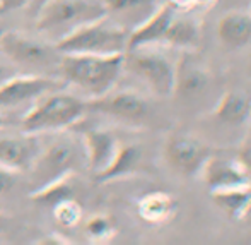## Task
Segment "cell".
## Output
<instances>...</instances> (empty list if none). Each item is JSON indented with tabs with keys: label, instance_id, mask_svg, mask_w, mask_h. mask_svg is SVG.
<instances>
[{
	"label": "cell",
	"instance_id": "6da1fadb",
	"mask_svg": "<svg viewBox=\"0 0 251 245\" xmlns=\"http://www.w3.org/2000/svg\"><path fill=\"white\" fill-rule=\"evenodd\" d=\"M60 76L72 86L98 98L106 94L123 69V53H62L58 60Z\"/></svg>",
	"mask_w": 251,
	"mask_h": 245
},
{
	"label": "cell",
	"instance_id": "7a4b0ae2",
	"mask_svg": "<svg viewBox=\"0 0 251 245\" xmlns=\"http://www.w3.org/2000/svg\"><path fill=\"white\" fill-rule=\"evenodd\" d=\"M106 14L102 0H47L38 12L36 28L58 41L79 28L102 19Z\"/></svg>",
	"mask_w": 251,
	"mask_h": 245
},
{
	"label": "cell",
	"instance_id": "3957f363",
	"mask_svg": "<svg viewBox=\"0 0 251 245\" xmlns=\"http://www.w3.org/2000/svg\"><path fill=\"white\" fill-rule=\"evenodd\" d=\"M87 159L86 144L75 139H58L50 146L40 149L29 168L33 170V182L36 184L38 192L51 187L63 175L77 170Z\"/></svg>",
	"mask_w": 251,
	"mask_h": 245
},
{
	"label": "cell",
	"instance_id": "277c9868",
	"mask_svg": "<svg viewBox=\"0 0 251 245\" xmlns=\"http://www.w3.org/2000/svg\"><path fill=\"white\" fill-rule=\"evenodd\" d=\"M87 112V103L72 94L47 93L24 115L23 130L27 134L56 130L72 125Z\"/></svg>",
	"mask_w": 251,
	"mask_h": 245
},
{
	"label": "cell",
	"instance_id": "5b68a950",
	"mask_svg": "<svg viewBox=\"0 0 251 245\" xmlns=\"http://www.w3.org/2000/svg\"><path fill=\"white\" fill-rule=\"evenodd\" d=\"M125 30L113 24L104 23L102 19L72 31L55 43L60 53H93V55H111L123 53L126 47Z\"/></svg>",
	"mask_w": 251,
	"mask_h": 245
},
{
	"label": "cell",
	"instance_id": "8992f818",
	"mask_svg": "<svg viewBox=\"0 0 251 245\" xmlns=\"http://www.w3.org/2000/svg\"><path fill=\"white\" fill-rule=\"evenodd\" d=\"M0 50L19 65L34 67V69L58 65L60 55H62L56 47L33 38L21 36L17 33H0Z\"/></svg>",
	"mask_w": 251,
	"mask_h": 245
},
{
	"label": "cell",
	"instance_id": "52a82bcc",
	"mask_svg": "<svg viewBox=\"0 0 251 245\" xmlns=\"http://www.w3.org/2000/svg\"><path fill=\"white\" fill-rule=\"evenodd\" d=\"M123 65L146 81L159 94H169L175 86V70L166 57L154 52H133L123 57Z\"/></svg>",
	"mask_w": 251,
	"mask_h": 245
},
{
	"label": "cell",
	"instance_id": "ba28073f",
	"mask_svg": "<svg viewBox=\"0 0 251 245\" xmlns=\"http://www.w3.org/2000/svg\"><path fill=\"white\" fill-rule=\"evenodd\" d=\"M58 86L60 83L48 77H10L0 86V110L34 101L43 94L58 90Z\"/></svg>",
	"mask_w": 251,
	"mask_h": 245
},
{
	"label": "cell",
	"instance_id": "9c48e42d",
	"mask_svg": "<svg viewBox=\"0 0 251 245\" xmlns=\"http://www.w3.org/2000/svg\"><path fill=\"white\" fill-rule=\"evenodd\" d=\"M40 149L41 146L34 134L24 132V136L0 137V166L10 170L29 168Z\"/></svg>",
	"mask_w": 251,
	"mask_h": 245
},
{
	"label": "cell",
	"instance_id": "30bf717a",
	"mask_svg": "<svg viewBox=\"0 0 251 245\" xmlns=\"http://www.w3.org/2000/svg\"><path fill=\"white\" fill-rule=\"evenodd\" d=\"M87 110L101 112L106 115L120 117L126 120L142 119L147 113V105L142 98L132 93H116V94H102L87 103Z\"/></svg>",
	"mask_w": 251,
	"mask_h": 245
},
{
	"label": "cell",
	"instance_id": "8fae6325",
	"mask_svg": "<svg viewBox=\"0 0 251 245\" xmlns=\"http://www.w3.org/2000/svg\"><path fill=\"white\" fill-rule=\"evenodd\" d=\"M168 159L179 172L192 173L200 166L203 158V148L188 137H175L168 144Z\"/></svg>",
	"mask_w": 251,
	"mask_h": 245
},
{
	"label": "cell",
	"instance_id": "7c38bea8",
	"mask_svg": "<svg viewBox=\"0 0 251 245\" xmlns=\"http://www.w3.org/2000/svg\"><path fill=\"white\" fill-rule=\"evenodd\" d=\"M86 151H87V161L96 172H104L109 166V163L115 158V141L109 134L93 130L87 132L86 136Z\"/></svg>",
	"mask_w": 251,
	"mask_h": 245
},
{
	"label": "cell",
	"instance_id": "4fadbf2b",
	"mask_svg": "<svg viewBox=\"0 0 251 245\" xmlns=\"http://www.w3.org/2000/svg\"><path fill=\"white\" fill-rule=\"evenodd\" d=\"M219 38L229 47H243L251 38V17L241 12H231L219 23Z\"/></svg>",
	"mask_w": 251,
	"mask_h": 245
},
{
	"label": "cell",
	"instance_id": "5bb4252c",
	"mask_svg": "<svg viewBox=\"0 0 251 245\" xmlns=\"http://www.w3.org/2000/svg\"><path fill=\"white\" fill-rule=\"evenodd\" d=\"M171 19H173L171 9H169V5H164L162 9H159L146 24L137 28V30L130 34L128 41H126V47L137 48L144 43H149V41L164 38V33H166V30H168L169 23H171Z\"/></svg>",
	"mask_w": 251,
	"mask_h": 245
},
{
	"label": "cell",
	"instance_id": "9a60e30c",
	"mask_svg": "<svg viewBox=\"0 0 251 245\" xmlns=\"http://www.w3.org/2000/svg\"><path fill=\"white\" fill-rule=\"evenodd\" d=\"M207 180L210 185L217 187H236L245 180L241 172L226 161H212L207 168Z\"/></svg>",
	"mask_w": 251,
	"mask_h": 245
},
{
	"label": "cell",
	"instance_id": "2e32d148",
	"mask_svg": "<svg viewBox=\"0 0 251 245\" xmlns=\"http://www.w3.org/2000/svg\"><path fill=\"white\" fill-rule=\"evenodd\" d=\"M250 110V101L243 94L231 93L227 94L221 101L217 108L219 119H222L224 122H239L246 117Z\"/></svg>",
	"mask_w": 251,
	"mask_h": 245
},
{
	"label": "cell",
	"instance_id": "e0dca14e",
	"mask_svg": "<svg viewBox=\"0 0 251 245\" xmlns=\"http://www.w3.org/2000/svg\"><path fill=\"white\" fill-rule=\"evenodd\" d=\"M197 26L192 23V21H173L169 23L168 30L164 33V38L169 41V43H175V45H190L197 40Z\"/></svg>",
	"mask_w": 251,
	"mask_h": 245
},
{
	"label": "cell",
	"instance_id": "ac0fdd59",
	"mask_svg": "<svg viewBox=\"0 0 251 245\" xmlns=\"http://www.w3.org/2000/svg\"><path fill=\"white\" fill-rule=\"evenodd\" d=\"M142 211L146 218L157 219V218H161L164 213H168V201L162 199V196H154L144 202Z\"/></svg>",
	"mask_w": 251,
	"mask_h": 245
},
{
	"label": "cell",
	"instance_id": "d6986e66",
	"mask_svg": "<svg viewBox=\"0 0 251 245\" xmlns=\"http://www.w3.org/2000/svg\"><path fill=\"white\" fill-rule=\"evenodd\" d=\"M217 201L221 206H224L226 209H231V211H239L241 206L246 201V194L245 192H238V190H229V192H221L217 194Z\"/></svg>",
	"mask_w": 251,
	"mask_h": 245
},
{
	"label": "cell",
	"instance_id": "ffe728a7",
	"mask_svg": "<svg viewBox=\"0 0 251 245\" xmlns=\"http://www.w3.org/2000/svg\"><path fill=\"white\" fill-rule=\"evenodd\" d=\"M205 86V76L199 70H192V72L186 74V77L181 81V88L179 90L186 94H193L201 91V88Z\"/></svg>",
	"mask_w": 251,
	"mask_h": 245
},
{
	"label": "cell",
	"instance_id": "44dd1931",
	"mask_svg": "<svg viewBox=\"0 0 251 245\" xmlns=\"http://www.w3.org/2000/svg\"><path fill=\"white\" fill-rule=\"evenodd\" d=\"M77 216H79V208L72 201H62L56 206V218L63 225H72L77 219Z\"/></svg>",
	"mask_w": 251,
	"mask_h": 245
},
{
	"label": "cell",
	"instance_id": "7402d4cb",
	"mask_svg": "<svg viewBox=\"0 0 251 245\" xmlns=\"http://www.w3.org/2000/svg\"><path fill=\"white\" fill-rule=\"evenodd\" d=\"M16 185V177L10 172V168L0 166V196H5L10 192V189Z\"/></svg>",
	"mask_w": 251,
	"mask_h": 245
},
{
	"label": "cell",
	"instance_id": "603a6c76",
	"mask_svg": "<svg viewBox=\"0 0 251 245\" xmlns=\"http://www.w3.org/2000/svg\"><path fill=\"white\" fill-rule=\"evenodd\" d=\"M27 0H0V12H9L23 7Z\"/></svg>",
	"mask_w": 251,
	"mask_h": 245
},
{
	"label": "cell",
	"instance_id": "cb8c5ba5",
	"mask_svg": "<svg viewBox=\"0 0 251 245\" xmlns=\"http://www.w3.org/2000/svg\"><path fill=\"white\" fill-rule=\"evenodd\" d=\"M241 159H243V165H245L248 170H251V144L241 151Z\"/></svg>",
	"mask_w": 251,
	"mask_h": 245
},
{
	"label": "cell",
	"instance_id": "d4e9b609",
	"mask_svg": "<svg viewBox=\"0 0 251 245\" xmlns=\"http://www.w3.org/2000/svg\"><path fill=\"white\" fill-rule=\"evenodd\" d=\"M10 77H14L12 70H10L9 67H5V65H2V63H0V86H2L5 81H9Z\"/></svg>",
	"mask_w": 251,
	"mask_h": 245
},
{
	"label": "cell",
	"instance_id": "484cf974",
	"mask_svg": "<svg viewBox=\"0 0 251 245\" xmlns=\"http://www.w3.org/2000/svg\"><path fill=\"white\" fill-rule=\"evenodd\" d=\"M175 5H186V3H195V0H171Z\"/></svg>",
	"mask_w": 251,
	"mask_h": 245
},
{
	"label": "cell",
	"instance_id": "4316f807",
	"mask_svg": "<svg viewBox=\"0 0 251 245\" xmlns=\"http://www.w3.org/2000/svg\"><path fill=\"white\" fill-rule=\"evenodd\" d=\"M195 2H199V3H210L212 0H195Z\"/></svg>",
	"mask_w": 251,
	"mask_h": 245
}]
</instances>
